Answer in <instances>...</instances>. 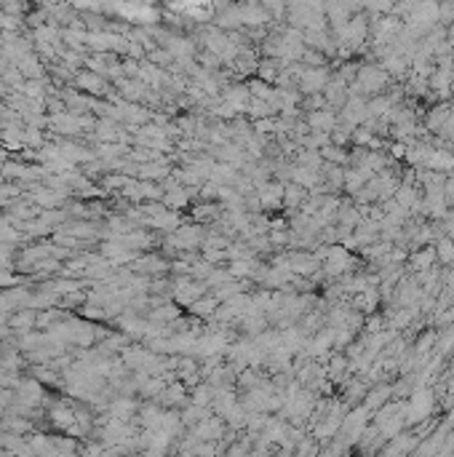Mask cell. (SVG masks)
<instances>
[{
    "instance_id": "6da1fadb",
    "label": "cell",
    "mask_w": 454,
    "mask_h": 457,
    "mask_svg": "<svg viewBox=\"0 0 454 457\" xmlns=\"http://www.w3.org/2000/svg\"><path fill=\"white\" fill-rule=\"evenodd\" d=\"M310 126H316V128H331V126H334V115H326V113H316V115L310 118Z\"/></svg>"
},
{
    "instance_id": "7a4b0ae2",
    "label": "cell",
    "mask_w": 454,
    "mask_h": 457,
    "mask_svg": "<svg viewBox=\"0 0 454 457\" xmlns=\"http://www.w3.org/2000/svg\"><path fill=\"white\" fill-rule=\"evenodd\" d=\"M438 255H441V260H444V262H452V260H454V246L449 244V241H444V244L438 246Z\"/></svg>"
}]
</instances>
